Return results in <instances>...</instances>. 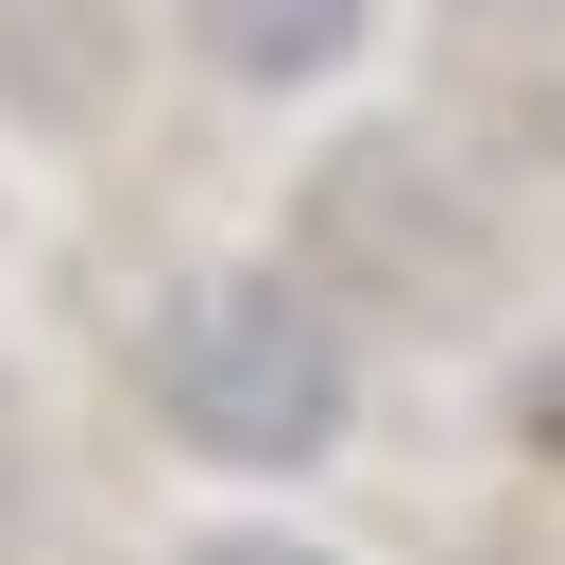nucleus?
Masks as SVG:
<instances>
[{
  "mask_svg": "<svg viewBox=\"0 0 565 565\" xmlns=\"http://www.w3.org/2000/svg\"><path fill=\"white\" fill-rule=\"evenodd\" d=\"M154 412L206 462H326L343 446V343H326V309L291 275H223L154 343Z\"/></svg>",
  "mask_w": 565,
  "mask_h": 565,
  "instance_id": "f257e3e1",
  "label": "nucleus"
},
{
  "mask_svg": "<svg viewBox=\"0 0 565 565\" xmlns=\"http://www.w3.org/2000/svg\"><path fill=\"white\" fill-rule=\"evenodd\" d=\"M309 241L326 257H412V309H462V291H480V206H446V172H428L412 138H360L343 172L309 189Z\"/></svg>",
  "mask_w": 565,
  "mask_h": 565,
  "instance_id": "f03ea898",
  "label": "nucleus"
},
{
  "mask_svg": "<svg viewBox=\"0 0 565 565\" xmlns=\"http://www.w3.org/2000/svg\"><path fill=\"white\" fill-rule=\"evenodd\" d=\"M189 35H206V70L241 86H309L360 52V0H189Z\"/></svg>",
  "mask_w": 565,
  "mask_h": 565,
  "instance_id": "7ed1b4c3",
  "label": "nucleus"
},
{
  "mask_svg": "<svg viewBox=\"0 0 565 565\" xmlns=\"http://www.w3.org/2000/svg\"><path fill=\"white\" fill-rule=\"evenodd\" d=\"M189 565H326V548H275V531H223V548H189Z\"/></svg>",
  "mask_w": 565,
  "mask_h": 565,
  "instance_id": "20e7f679",
  "label": "nucleus"
}]
</instances>
